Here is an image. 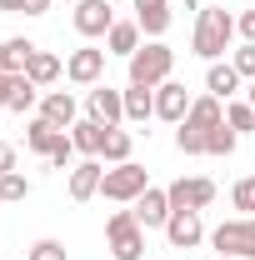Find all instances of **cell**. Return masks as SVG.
Segmentation results:
<instances>
[{
	"mask_svg": "<svg viewBox=\"0 0 255 260\" xmlns=\"http://www.w3.org/2000/svg\"><path fill=\"white\" fill-rule=\"evenodd\" d=\"M230 40H235V15H230V10H220V5H200L190 50L200 55V60H220L225 50H230Z\"/></svg>",
	"mask_w": 255,
	"mask_h": 260,
	"instance_id": "1",
	"label": "cell"
},
{
	"mask_svg": "<svg viewBox=\"0 0 255 260\" xmlns=\"http://www.w3.org/2000/svg\"><path fill=\"white\" fill-rule=\"evenodd\" d=\"M125 70H130V85H165L170 80V70H175V50L165 45V40H145L135 55L125 60Z\"/></svg>",
	"mask_w": 255,
	"mask_h": 260,
	"instance_id": "2",
	"label": "cell"
},
{
	"mask_svg": "<svg viewBox=\"0 0 255 260\" xmlns=\"http://www.w3.org/2000/svg\"><path fill=\"white\" fill-rule=\"evenodd\" d=\"M105 250L115 260H145V225L135 220V210H115L105 220Z\"/></svg>",
	"mask_w": 255,
	"mask_h": 260,
	"instance_id": "3",
	"label": "cell"
},
{
	"mask_svg": "<svg viewBox=\"0 0 255 260\" xmlns=\"http://www.w3.org/2000/svg\"><path fill=\"white\" fill-rule=\"evenodd\" d=\"M145 190H150V170H145V165H135V160L110 165V170H105V180H100V195H105V200H115V205H135Z\"/></svg>",
	"mask_w": 255,
	"mask_h": 260,
	"instance_id": "4",
	"label": "cell"
},
{
	"mask_svg": "<svg viewBox=\"0 0 255 260\" xmlns=\"http://www.w3.org/2000/svg\"><path fill=\"white\" fill-rule=\"evenodd\" d=\"M210 245L215 255H240V260H255V215H230L210 230Z\"/></svg>",
	"mask_w": 255,
	"mask_h": 260,
	"instance_id": "5",
	"label": "cell"
},
{
	"mask_svg": "<svg viewBox=\"0 0 255 260\" xmlns=\"http://www.w3.org/2000/svg\"><path fill=\"white\" fill-rule=\"evenodd\" d=\"M105 55H110V50H95V45L70 50V55H65V80H70V85H85V90L100 85V80H105Z\"/></svg>",
	"mask_w": 255,
	"mask_h": 260,
	"instance_id": "6",
	"label": "cell"
},
{
	"mask_svg": "<svg viewBox=\"0 0 255 260\" xmlns=\"http://www.w3.org/2000/svg\"><path fill=\"white\" fill-rule=\"evenodd\" d=\"M165 195H170L175 210H205V205L215 200V180H205V175H180V180L165 185Z\"/></svg>",
	"mask_w": 255,
	"mask_h": 260,
	"instance_id": "7",
	"label": "cell"
},
{
	"mask_svg": "<svg viewBox=\"0 0 255 260\" xmlns=\"http://www.w3.org/2000/svg\"><path fill=\"white\" fill-rule=\"evenodd\" d=\"M85 115L100 120V125H120L125 120V90H115V85H90V95H85Z\"/></svg>",
	"mask_w": 255,
	"mask_h": 260,
	"instance_id": "8",
	"label": "cell"
},
{
	"mask_svg": "<svg viewBox=\"0 0 255 260\" xmlns=\"http://www.w3.org/2000/svg\"><path fill=\"white\" fill-rule=\"evenodd\" d=\"M70 20H75V30L85 35V40H100V35H110V25H115V10H110V0H80L70 10Z\"/></svg>",
	"mask_w": 255,
	"mask_h": 260,
	"instance_id": "9",
	"label": "cell"
},
{
	"mask_svg": "<svg viewBox=\"0 0 255 260\" xmlns=\"http://www.w3.org/2000/svg\"><path fill=\"white\" fill-rule=\"evenodd\" d=\"M195 95L180 85V80H165V85H155V120H165V125H180L185 115H190Z\"/></svg>",
	"mask_w": 255,
	"mask_h": 260,
	"instance_id": "10",
	"label": "cell"
},
{
	"mask_svg": "<svg viewBox=\"0 0 255 260\" xmlns=\"http://www.w3.org/2000/svg\"><path fill=\"white\" fill-rule=\"evenodd\" d=\"M165 240H170L175 250H195V245L205 240V220H200V210H170V220H165Z\"/></svg>",
	"mask_w": 255,
	"mask_h": 260,
	"instance_id": "11",
	"label": "cell"
},
{
	"mask_svg": "<svg viewBox=\"0 0 255 260\" xmlns=\"http://www.w3.org/2000/svg\"><path fill=\"white\" fill-rule=\"evenodd\" d=\"M130 210H135V220H140L145 230H165V220H170V210H175V205H170L165 185H150V190L140 195V200H135Z\"/></svg>",
	"mask_w": 255,
	"mask_h": 260,
	"instance_id": "12",
	"label": "cell"
},
{
	"mask_svg": "<svg viewBox=\"0 0 255 260\" xmlns=\"http://www.w3.org/2000/svg\"><path fill=\"white\" fill-rule=\"evenodd\" d=\"M40 120H50L55 130H70L75 120H80L75 95H70V90H45V95H40Z\"/></svg>",
	"mask_w": 255,
	"mask_h": 260,
	"instance_id": "13",
	"label": "cell"
},
{
	"mask_svg": "<svg viewBox=\"0 0 255 260\" xmlns=\"http://www.w3.org/2000/svg\"><path fill=\"white\" fill-rule=\"evenodd\" d=\"M100 180H105L100 160H80V165H70V200H75V205L95 200V195H100Z\"/></svg>",
	"mask_w": 255,
	"mask_h": 260,
	"instance_id": "14",
	"label": "cell"
},
{
	"mask_svg": "<svg viewBox=\"0 0 255 260\" xmlns=\"http://www.w3.org/2000/svg\"><path fill=\"white\" fill-rule=\"evenodd\" d=\"M235 90H240V70H235L230 60H210V65H205V95L235 100Z\"/></svg>",
	"mask_w": 255,
	"mask_h": 260,
	"instance_id": "15",
	"label": "cell"
},
{
	"mask_svg": "<svg viewBox=\"0 0 255 260\" xmlns=\"http://www.w3.org/2000/svg\"><path fill=\"white\" fill-rule=\"evenodd\" d=\"M135 25L150 35V40H160V35L170 30V0H135Z\"/></svg>",
	"mask_w": 255,
	"mask_h": 260,
	"instance_id": "16",
	"label": "cell"
},
{
	"mask_svg": "<svg viewBox=\"0 0 255 260\" xmlns=\"http://www.w3.org/2000/svg\"><path fill=\"white\" fill-rule=\"evenodd\" d=\"M105 130H110V125H100V120H90V115H85V120H75V125H70V145H75L85 160H100Z\"/></svg>",
	"mask_w": 255,
	"mask_h": 260,
	"instance_id": "17",
	"label": "cell"
},
{
	"mask_svg": "<svg viewBox=\"0 0 255 260\" xmlns=\"http://www.w3.org/2000/svg\"><path fill=\"white\" fill-rule=\"evenodd\" d=\"M60 75H65V60H60V55H50V50H40V45H35V55L25 60V80L45 90V85H55Z\"/></svg>",
	"mask_w": 255,
	"mask_h": 260,
	"instance_id": "18",
	"label": "cell"
},
{
	"mask_svg": "<svg viewBox=\"0 0 255 260\" xmlns=\"http://www.w3.org/2000/svg\"><path fill=\"white\" fill-rule=\"evenodd\" d=\"M60 140H65V130H55L50 120H40V115L25 125V150H30V155H40V160H45V155H50Z\"/></svg>",
	"mask_w": 255,
	"mask_h": 260,
	"instance_id": "19",
	"label": "cell"
},
{
	"mask_svg": "<svg viewBox=\"0 0 255 260\" xmlns=\"http://www.w3.org/2000/svg\"><path fill=\"white\" fill-rule=\"evenodd\" d=\"M125 120L130 125L155 120V90H150V85H125Z\"/></svg>",
	"mask_w": 255,
	"mask_h": 260,
	"instance_id": "20",
	"label": "cell"
},
{
	"mask_svg": "<svg viewBox=\"0 0 255 260\" xmlns=\"http://www.w3.org/2000/svg\"><path fill=\"white\" fill-rule=\"evenodd\" d=\"M140 25H135V20H115V25H110V35H105V50H110V55H135V50H140Z\"/></svg>",
	"mask_w": 255,
	"mask_h": 260,
	"instance_id": "21",
	"label": "cell"
},
{
	"mask_svg": "<svg viewBox=\"0 0 255 260\" xmlns=\"http://www.w3.org/2000/svg\"><path fill=\"white\" fill-rule=\"evenodd\" d=\"M130 150H135V135H130V130H120V125L105 130V145H100V160L105 165H125Z\"/></svg>",
	"mask_w": 255,
	"mask_h": 260,
	"instance_id": "22",
	"label": "cell"
},
{
	"mask_svg": "<svg viewBox=\"0 0 255 260\" xmlns=\"http://www.w3.org/2000/svg\"><path fill=\"white\" fill-rule=\"evenodd\" d=\"M195 130H215L225 120V100H215V95H195V105H190V115H185Z\"/></svg>",
	"mask_w": 255,
	"mask_h": 260,
	"instance_id": "23",
	"label": "cell"
},
{
	"mask_svg": "<svg viewBox=\"0 0 255 260\" xmlns=\"http://www.w3.org/2000/svg\"><path fill=\"white\" fill-rule=\"evenodd\" d=\"M35 105H40V85H30L25 75H15V90H10V105H5V110H15V115H30Z\"/></svg>",
	"mask_w": 255,
	"mask_h": 260,
	"instance_id": "24",
	"label": "cell"
},
{
	"mask_svg": "<svg viewBox=\"0 0 255 260\" xmlns=\"http://www.w3.org/2000/svg\"><path fill=\"white\" fill-rule=\"evenodd\" d=\"M235 145H240V135L225 125H215V130H205V155H235Z\"/></svg>",
	"mask_w": 255,
	"mask_h": 260,
	"instance_id": "25",
	"label": "cell"
},
{
	"mask_svg": "<svg viewBox=\"0 0 255 260\" xmlns=\"http://www.w3.org/2000/svg\"><path fill=\"white\" fill-rule=\"evenodd\" d=\"M225 125L235 130V135L255 130V105H250V100H225Z\"/></svg>",
	"mask_w": 255,
	"mask_h": 260,
	"instance_id": "26",
	"label": "cell"
},
{
	"mask_svg": "<svg viewBox=\"0 0 255 260\" xmlns=\"http://www.w3.org/2000/svg\"><path fill=\"white\" fill-rule=\"evenodd\" d=\"M175 150L180 155H205V130H195L190 120H180L175 125Z\"/></svg>",
	"mask_w": 255,
	"mask_h": 260,
	"instance_id": "27",
	"label": "cell"
},
{
	"mask_svg": "<svg viewBox=\"0 0 255 260\" xmlns=\"http://www.w3.org/2000/svg\"><path fill=\"white\" fill-rule=\"evenodd\" d=\"M230 205H235V215H255V175H240L230 185Z\"/></svg>",
	"mask_w": 255,
	"mask_h": 260,
	"instance_id": "28",
	"label": "cell"
},
{
	"mask_svg": "<svg viewBox=\"0 0 255 260\" xmlns=\"http://www.w3.org/2000/svg\"><path fill=\"white\" fill-rule=\"evenodd\" d=\"M25 195H30V180H25L20 170H10V175H0V200H5V205H20Z\"/></svg>",
	"mask_w": 255,
	"mask_h": 260,
	"instance_id": "29",
	"label": "cell"
},
{
	"mask_svg": "<svg viewBox=\"0 0 255 260\" xmlns=\"http://www.w3.org/2000/svg\"><path fill=\"white\" fill-rule=\"evenodd\" d=\"M50 0H0V15H45Z\"/></svg>",
	"mask_w": 255,
	"mask_h": 260,
	"instance_id": "30",
	"label": "cell"
},
{
	"mask_svg": "<svg viewBox=\"0 0 255 260\" xmlns=\"http://www.w3.org/2000/svg\"><path fill=\"white\" fill-rule=\"evenodd\" d=\"M75 155H80V150L70 145V130H65V140L50 150V155H45V165H50V170H70V160H75Z\"/></svg>",
	"mask_w": 255,
	"mask_h": 260,
	"instance_id": "31",
	"label": "cell"
},
{
	"mask_svg": "<svg viewBox=\"0 0 255 260\" xmlns=\"http://www.w3.org/2000/svg\"><path fill=\"white\" fill-rule=\"evenodd\" d=\"M230 65L240 70V80H255V45L240 40V50H230Z\"/></svg>",
	"mask_w": 255,
	"mask_h": 260,
	"instance_id": "32",
	"label": "cell"
},
{
	"mask_svg": "<svg viewBox=\"0 0 255 260\" xmlns=\"http://www.w3.org/2000/svg\"><path fill=\"white\" fill-rule=\"evenodd\" d=\"M25 260H65V245H60V240H50V235H45V240H35L30 250H25Z\"/></svg>",
	"mask_w": 255,
	"mask_h": 260,
	"instance_id": "33",
	"label": "cell"
},
{
	"mask_svg": "<svg viewBox=\"0 0 255 260\" xmlns=\"http://www.w3.org/2000/svg\"><path fill=\"white\" fill-rule=\"evenodd\" d=\"M235 35H240L245 45H255V10H240V15H235Z\"/></svg>",
	"mask_w": 255,
	"mask_h": 260,
	"instance_id": "34",
	"label": "cell"
},
{
	"mask_svg": "<svg viewBox=\"0 0 255 260\" xmlns=\"http://www.w3.org/2000/svg\"><path fill=\"white\" fill-rule=\"evenodd\" d=\"M10 170H15V145L0 140V175H10Z\"/></svg>",
	"mask_w": 255,
	"mask_h": 260,
	"instance_id": "35",
	"label": "cell"
},
{
	"mask_svg": "<svg viewBox=\"0 0 255 260\" xmlns=\"http://www.w3.org/2000/svg\"><path fill=\"white\" fill-rule=\"evenodd\" d=\"M10 90H15V75H0V105H10Z\"/></svg>",
	"mask_w": 255,
	"mask_h": 260,
	"instance_id": "36",
	"label": "cell"
},
{
	"mask_svg": "<svg viewBox=\"0 0 255 260\" xmlns=\"http://www.w3.org/2000/svg\"><path fill=\"white\" fill-rule=\"evenodd\" d=\"M245 100H250V105H255V80H250V95H245Z\"/></svg>",
	"mask_w": 255,
	"mask_h": 260,
	"instance_id": "37",
	"label": "cell"
},
{
	"mask_svg": "<svg viewBox=\"0 0 255 260\" xmlns=\"http://www.w3.org/2000/svg\"><path fill=\"white\" fill-rule=\"evenodd\" d=\"M215 260H240V255H215Z\"/></svg>",
	"mask_w": 255,
	"mask_h": 260,
	"instance_id": "38",
	"label": "cell"
},
{
	"mask_svg": "<svg viewBox=\"0 0 255 260\" xmlns=\"http://www.w3.org/2000/svg\"><path fill=\"white\" fill-rule=\"evenodd\" d=\"M65 5H80V0H65Z\"/></svg>",
	"mask_w": 255,
	"mask_h": 260,
	"instance_id": "39",
	"label": "cell"
},
{
	"mask_svg": "<svg viewBox=\"0 0 255 260\" xmlns=\"http://www.w3.org/2000/svg\"><path fill=\"white\" fill-rule=\"evenodd\" d=\"M0 205H5V200H0Z\"/></svg>",
	"mask_w": 255,
	"mask_h": 260,
	"instance_id": "40",
	"label": "cell"
}]
</instances>
